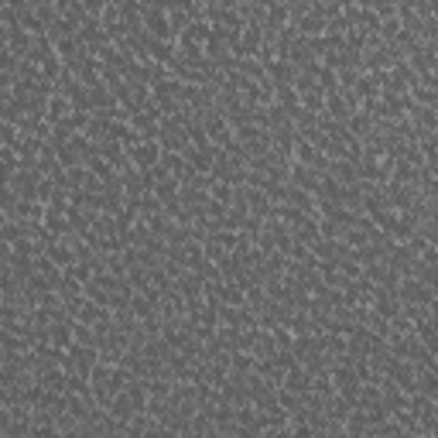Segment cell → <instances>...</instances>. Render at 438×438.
Returning a JSON list of instances; mask_svg holds the SVG:
<instances>
[{
  "instance_id": "cell-3",
  "label": "cell",
  "mask_w": 438,
  "mask_h": 438,
  "mask_svg": "<svg viewBox=\"0 0 438 438\" xmlns=\"http://www.w3.org/2000/svg\"><path fill=\"white\" fill-rule=\"evenodd\" d=\"M295 24V31L298 35H305V38H315V35H325V18L319 11H305L298 21H291Z\"/></svg>"
},
{
  "instance_id": "cell-9",
  "label": "cell",
  "mask_w": 438,
  "mask_h": 438,
  "mask_svg": "<svg viewBox=\"0 0 438 438\" xmlns=\"http://www.w3.org/2000/svg\"><path fill=\"white\" fill-rule=\"evenodd\" d=\"M82 11H86L89 18H99V14L106 11V0H82Z\"/></svg>"
},
{
  "instance_id": "cell-6",
  "label": "cell",
  "mask_w": 438,
  "mask_h": 438,
  "mask_svg": "<svg viewBox=\"0 0 438 438\" xmlns=\"http://www.w3.org/2000/svg\"><path fill=\"white\" fill-rule=\"evenodd\" d=\"M346 131H349V133H353V137H356V141L363 144V141L370 137V131H373V116L363 114V110H356V114L346 120Z\"/></svg>"
},
{
  "instance_id": "cell-5",
  "label": "cell",
  "mask_w": 438,
  "mask_h": 438,
  "mask_svg": "<svg viewBox=\"0 0 438 438\" xmlns=\"http://www.w3.org/2000/svg\"><path fill=\"white\" fill-rule=\"evenodd\" d=\"M69 114H72V103H69V96H62V93H52V96H48V106H45V120H48V124H58V120H65Z\"/></svg>"
},
{
  "instance_id": "cell-2",
  "label": "cell",
  "mask_w": 438,
  "mask_h": 438,
  "mask_svg": "<svg viewBox=\"0 0 438 438\" xmlns=\"http://www.w3.org/2000/svg\"><path fill=\"white\" fill-rule=\"evenodd\" d=\"M281 387H285V390H291V394H302V398H305L308 390H312V373H308L305 366L298 363V366L285 370V380H281Z\"/></svg>"
},
{
  "instance_id": "cell-7",
  "label": "cell",
  "mask_w": 438,
  "mask_h": 438,
  "mask_svg": "<svg viewBox=\"0 0 438 438\" xmlns=\"http://www.w3.org/2000/svg\"><path fill=\"white\" fill-rule=\"evenodd\" d=\"M45 253H48L58 267H69L72 261H76V253H72V243H69V240H52V243L45 247Z\"/></svg>"
},
{
  "instance_id": "cell-4",
  "label": "cell",
  "mask_w": 438,
  "mask_h": 438,
  "mask_svg": "<svg viewBox=\"0 0 438 438\" xmlns=\"http://www.w3.org/2000/svg\"><path fill=\"white\" fill-rule=\"evenodd\" d=\"M329 175H332L339 185H353V182L360 178V168H356V161L339 158V161H332V165H329Z\"/></svg>"
},
{
  "instance_id": "cell-1",
  "label": "cell",
  "mask_w": 438,
  "mask_h": 438,
  "mask_svg": "<svg viewBox=\"0 0 438 438\" xmlns=\"http://www.w3.org/2000/svg\"><path fill=\"white\" fill-rule=\"evenodd\" d=\"M127 158H131L133 168H151V165H158V158H161V144L158 141H151V137H141V141H133V144H127Z\"/></svg>"
},
{
  "instance_id": "cell-8",
  "label": "cell",
  "mask_w": 438,
  "mask_h": 438,
  "mask_svg": "<svg viewBox=\"0 0 438 438\" xmlns=\"http://www.w3.org/2000/svg\"><path fill=\"white\" fill-rule=\"evenodd\" d=\"M400 31V21L398 18H380V24H377V35H380L383 41H394V35Z\"/></svg>"
}]
</instances>
